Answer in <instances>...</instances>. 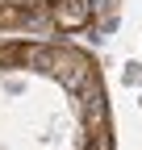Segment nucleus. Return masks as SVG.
<instances>
[{"mask_svg":"<svg viewBox=\"0 0 142 150\" xmlns=\"http://www.w3.org/2000/svg\"><path fill=\"white\" fill-rule=\"evenodd\" d=\"M38 13L33 0H21V4H0V29H13V25H25L29 17Z\"/></svg>","mask_w":142,"mask_h":150,"instance_id":"obj_3","label":"nucleus"},{"mask_svg":"<svg viewBox=\"0 0 142 150\" xmlns=\"http://www.w3.org/2000/svg\"><path fill=\"white\" fill-rule=\"evenodd\" d=\"M50 17H55V25L75 33L92 21V0H50Z\"/></svg>","mask_w":142,"mask_h":150,"instance_id":"obj_2","label":"nucleus"},{"mask_svg":"<svg viewBox=\"0 0 142 150\" xmlns=\"http://www.w3.org/2000/svg\"><path fill=\"white\" fill-rule=\"evenodd\" d=\"M46 71H55L71 92H84L88 83H96V67L80 50H50L46 46Z\"/></svg>","mask_w":142,"mask_h":150,"instance_id":"obj_1","label":"nucleus"}]
</instances>
